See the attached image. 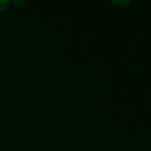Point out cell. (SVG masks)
Here are the masks:
<instances>
[{
	"label": "cell",
	"mask_w": 151,
	"mask_h": 151,
	"mask_svg": "<svg viewBox=\"0 0 151 151\" xmlns=\"http://www.w3.org/2000/svg\"><path fill=\"white\" fill-rule=\"evenodd\" d=\"M9 0H0V11H4L6 9L8 6H9Z\"/></svg>",
	"instance_id": "cell-1"
},
{
	"label": "cell",
	"mask_w": 151,
	"mask_h": 151,
	"mask_svg": "<svg viewBox=\"0 0 151 151\" xmlns=\"http://www.w3.org/2000/svg\"><path fill=\"white\" fill-rule=\"evenodd\" d=\"M113 4H117V5H122V6H124V5H126V4H129L130 1L129 0H125V1H112Z\"/></svg>",
	"instance_id": "cell-2"
}]
</instances>
